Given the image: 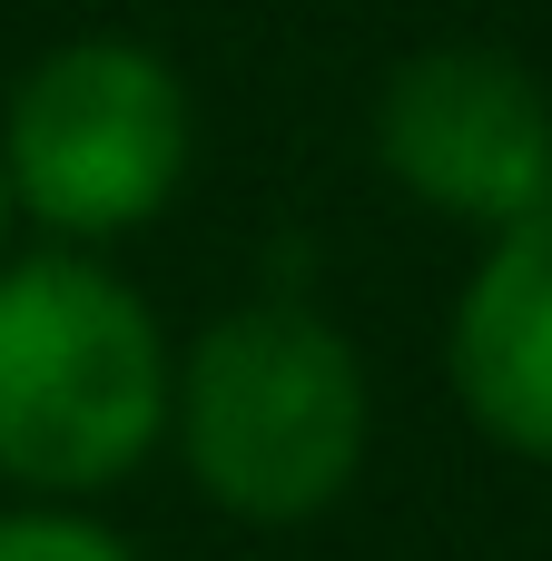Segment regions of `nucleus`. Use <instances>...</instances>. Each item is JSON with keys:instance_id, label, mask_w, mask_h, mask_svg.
Masks as SVG:
<instances>
[{"instance_id": "nucleus-1", "label": "nucleus", "mask_w": 552, "mask_h": 561, "mask_svg": "<svg viewBox=\"0 0 552 561\" xmlns=\"http://www.w3.org/2000/svg\"><path fill=\"white\" fill-rule=\"evenodd\" d=\"M178 355L99 247L0 256V483L20 503H99L168 444Z\"/></svg>"}, {"instance_id": "nucleus-2", "label": "nucleus", "mask_w": 552, "mask_h": 561, "mask_svg": "<svg viewBox=\"0 0 552 561\" xmlns=\"http://www.w3.org/2000/svg\"><path fill=\"white\" fill-rule=\"evenodd\" d=\"M168 444L227 523H257V533L316 523L356 493L375 444L365 355L316 306H286V296L227 306L178 355Z\"/></svg>"}, {"instance_id": "nucleus-4", "label": "nucleus", "mask_w": 552, "mask_h": 561, "mask_svg": "<svg viewBox=\"0 0 552 561\" xmlns=\"http://www.w3.org/2000/svg\"><path fill=\"white\" fill-rule=\"evenodd\" d=\"M375 168L415 207L504 237L552 207V89L494 39L415 49L375 89Z\"/></svg>"}, {"instance_id": "nucleus-3", "label": "nucleus", "mask_w": 552, "mask_h": 561, "mask_svg": "<svg viewBox=\"0 0 552 561\" xmlns=\"http://www.w3.org/2000/svg\"><path fill=\"white\" fill-rule=\"evenodd\" d=\"M198 158L188 79L148 39H59L20 69L0 108V178L10 207L49 247H109L148 227Z\"/></svg>"}, {"instance_id": "nucleus-7", "label": "nucleus", "mask_w": 552, "mask_h": 561, "mask_svg": "<svg viewBox=\"0 0 552 561\" xmlns=\"http://www.w3.org/2000/svg\"><path fill=\"white\" fill-rule=\"evenodd\" d=\"M10 227H20V207H10V178H0V256H10Z\"/></svg>"}, {"instance_id": "nucleus-6", "label": "nucleus", "mask_w": 552, "mask_h": 561, "mask_svg": "<svg viewBox=\"0 0 552 561\" xmlns=\"http://www.w3.org/2000/svg\"><path fill=\"white\" fill-rule=\"evenodd\" d=\"M0 561H138L89 503H10L0 513Z\"/></svg>"}, {"instance_id": "nucleus-5", "label": "nucleus", "mask_w": 552, "mask_h": 561, "mask_svg": "<svg viewBox=\"0 0 552 561\" xmlns=\"http://www.w3.org/2000/svg\"><path fill=\"white\" fill-rule=\"evenodd\" d=\"M444 375L474 434L552 473V207L484 237L444 325Z\"/></svg>"}]
</instances>
